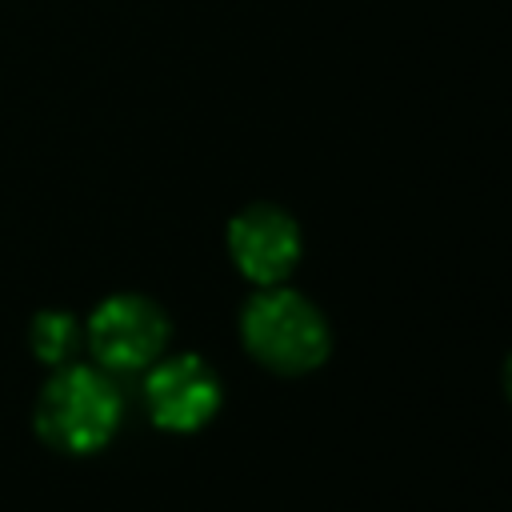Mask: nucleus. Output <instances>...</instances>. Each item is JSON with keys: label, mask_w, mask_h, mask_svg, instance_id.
<instances>
[{"label": "nucleus", "mask_w": 512, "mask_h": 512, "mask_svg": "<svg viewBox=\"0 0 512 512\" xmlns=\"http://www.w3.org/2000/svg\"><path fill=\"white\" fill-rule=\"evenodd\" d=\"M504 396L512 400V352H508V360H504Z\"/></svg>", "instance_id": "nucleus-7"}, {"label": "nucleus", "mask_w": 512, "mask_h": 512, "mask_svg": "<svg viewBox=\"0 0 512 512\" xmlns=\"http://www.w3.org/2000/svg\"><path fill=\"white\" fill-rule=\"evenodd\" d=\"M120 424V392L116 384L84 364L60 368L36 404V428L48 444L64 452H92L100 448Z\"/></svg>", "instance_id": "nucleus-2"}, {"label": "nucleus", "mask_w": 512, "mask_h": 512, "mask_svg": "<svg viewBox=\"0 0 512 512\" xmlns=\"http://www.w3.org/2000/svg\"><path fill=\"white\" fill-rule=\"evenodd\" d=\"M148 412L168 432H196L220 408V380L200 356H168L144 380Z\"/></svg>", "instance_id": "nucleus-4"}, {"label": "nucleus", "mask_w": 512, "mask_h": 512, "mask_svg": "<svg viewBox=\"0 0 512 512\" xmlns=\"http://www.w3.org/2000/svg\"><path fill=\"white\" fill-rule=\"evenodd\" d=\"M228 252H232V264L248 280L272 288L300 260V228L276 204H252L240 216H232V224H228Z\"/></svg>", "instance_id": "nucleus-5"}, {"label": "nucleus", "mask_w": 512, "mask_h": 512, "mask_svg": "<svg viewBox=\"0 0 512 512\" xmlns=\"http://www.w3.org/2000/svg\"><path fill=\"white\" fill-rule=\"evenodd\" d=\"M76 344H80V332H76V320L72 316H64V312L36 316V324H32V348H36L40 360L60 364L64 356H72Z\"/></svg>", "instance_id": "nucleus-6"}, {"label": "nucleus", "mask_w": 512, "mask_h": 512, "mask_svg": "<svg viewBox=\"0 0 512 512\" xmlns=\"http://www.w3.org/2000/svg\"><path fill=\"white\" fill-rule=\"evenodd\" d=\"M240 336L244 348L280 376H304L320 368L332 348L328 320L320 316V308L280 284L248 300L240 316Z\"/></svg>", "instance_id": "nucleus-1"}, {"label": "nucleus", "mask_w": 512, "mask_h": 512, "mask_svg": "<svg viewBox=\"0 0 512 512\" xmlns=\"http://www.w3.org/2000/svg\"><path fill=\"white\" fill-rule=\"evenodd\" d=\"M168 340V316L148 296H108L88 320V344L112 372L148 368Z\"/></svg>", "instance_id": "nucleus-3"}]
</instances>
